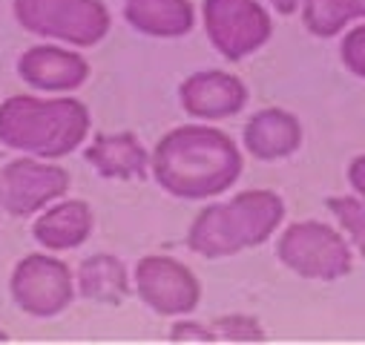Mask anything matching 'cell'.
<instances>
[{
	"mask_svg": "<svg viewBox=\"0 0 365 345\" xmlns=\"http://www.w3.org/2000/svg\"><path fill=\"white\" fill-rule=\"evenodd\" d=\"M342 61L356 75L365 78V26H354L342 41Z\"/></svg>",
	"mask_w": 365,
	"mask_h": 345,
	"instance_id": "cell-11",
	"label": "cell"
},
{
	"mask_svg": "<svg viewBox=\"0 0 365 345\" xmlns=\"http://www.w3.org/2000/svg\"><path fill=\"white\" fill-rule=\"evenodd\" d=\"M130 18L153 32H178L190 24L185 0H130Z\"/></svg>",
	"mask_w": 365,
	"mask_h": 345,
	"instance_id": "cell-8",
	"label": "cell"
},
{
	"mask_svg": "<svg viewBox=\"0 0 365 345\" xmlns=\"http://www.w3.org/2000/svg\"><path fill=\"white\" fill-rule=\"evenodd\" d=\"M348 182L356 190V196L365 202V155H359L348 164Z\"/></svg>",
	"mask_w": 365,
	"mask_h": 345,
	"instance_id": "cell-13",
	"label": "cell"
},
{
	"mask_svg": "<svg viewBox=\"0 0 365 345\" xmlns=\"http://www.w3.org/2000/svg\"><path fill=\"white\" fill-rule=\"evenodd\" d=\"M273 4H277L279 9H285V12H291L297 6V0H273Z\"/></svg>",
	"mask_w": 365,
	"mask_h": 345,
	"instance_id": "cell-14",
	"label": "cell"
},
{
	"mask_svg": "<svg viewBox=\"0 0 365 345\" xmlns=\"http://www.w3.org/2000/svg\"><path fill=\"white\" fill-rule=\"evenodd\" d=\"M239 210H233V219L225 222L222 213H210L202 225L199 233V244L205 250H222L227 247L230 236H236V242H253L267 236V230L279 222L282 216V205L273 196H247L236 205Z\"/></svg>",
	"mask_w": 365,
	"mask_h": 345,
	"instance_id": "cell-3",
	"label": "cell"
},
{
	"mask_svg": "<svg viewBox=\"0 0 365 345\" xmlns=\"http://www.w3.org/2000/svg\"><path fill=\"white\" fill-rule=\"evenodd\" d=\"M98 161H101V167L107 164V170L124 172V170H130V167L138 161V155H135V150H133L127 141H107V144H101V150H98Z\"/></svg>",
	"mask_w": 365,
	"mask_h": 345,
	"instance_id": "cell-12",
	"label": "cell"
},
{
	"mask_svg": "<svg viewBox=\"0 0 365 345\" xmlns=\"http://www.w3.org/2000/svg\"><path fill=\"white\" fill-rule=\"evenodd\" d=\"M207 21L216 43H222L230 55H242L267 38V18L250 0H210Z\"/></svg>",
	"mask_w": 365,
	"mask_h": 345,
	"instance_id": "cell-4",
	"label": "cell"
},
{
	"mask_svg": "<svg viewBox=\"0 0 365 345\" xmlns=\"http://www.w3.org/2000/svg\"><path fill=\"white\" fill-rule=\"evenodd\" d=\"M158 170L170 190L207 193L222 187L236 172V155L225 138L213 133H178L167 138L158 155Z\"/></svg>",
	"mask_w": 365,
	"mask_h": 345,
	"instance_id": "cell-1",
	"label": "cell"
},
{
	"mask_svg": "<svg viewBox=\"0 0 365 345\" xmlns=\"http://www.w3.org/2000/svg\"><path fill=\"white\" fill-rule=\"evenodd\" d=\"M328 207L334 210V216L339 219L342 230L351 236L354 247L365 259V202L362 199H351V196H339V199H331Z\"/></svg>",
	"mask_w": 365,
	"mask_h": 345,
	"instance_id": "cell-10",
	"label": "cell"
},
{
	"mask_svg": "<svg viewBox=\"0 0 365 345\" xmlns=\"http://www.w3.org/2000/svg\"><path fill=\"white\" fill-rule=\"evenodd\" d=\"M141 288L150 302L161 308H187L193 305V282L190 277L167 262H147L141 268Z\"/></svg>",
	"mask_w": 365,
	"mask_h": 345,
	"instance_id": "cell-5",
	"label": "cell"
},
{
	"mask_svg": "<svg viewBox=\"0 0 365 345\" xmlns=\"http://www.w3.org/2000/svg\"><path fill=\"white\" fill-rule=\"evenodd\" d=\"M356 9H359V18H365V0H356Z\"/></svg>",
	"mask_w": 365,
	"mask_h": 345,
	"instance_id": "cell-15",
	"label": "cell"
},
{
	"mask_svg": "<svg viewBox=\"0 0 365 345\" xmlns=\"http://www.w3.org/2000/svg\"><path fill=\"white\" fill-rule=\"evenodd\" d=\"M282 259L311 279H342L354 268L348 242L328 225L305 222L294 225L282 239Z\"/></svg>",
	"mask_w": 365,
	"mask_h": 345,
	"instance_id": "cell-2",
	"label": "cell"
},
{
	"mask_svg": "<svg viewBox=\"0 0 365 345\" xmlns=\"http://www.w3.org/2000/svg\"><path fill=\"white\" fill-rule=\"evenodd\" d=\"M247 141L256 155H264V158L288 155L299 144V127L285 113H264V115H256V121L250 124Z\"/></svg>",
	"mask_w": 365,
	"mask_h": 345,
	"instance_id": "cell-6",
	"label": "cell"
},
{
	"mask_svg": "<svg viewBox=\"0 0 365 345\" xmlns=\"http://www.w3.org/2000/svg\"><path fill=\"white\" fill-rule=\"evenodd\" d=\"M242 101H245L242 90L227 78L205 75L187 86V107L193 113H230Z\"/></svg>",
	"mask_w": 365,
	"mask_h": 345,
	"instance_id": "cell-7",
	"label": "cell"
},
{
	"mask_svg": "<svg viewBox=\"0 0 365 345\" xmlns=\"http://www.w3.org/2000/svg\"><path fill=\"white\" fill-rule=\"evenodd\" d=\"M354 18H359L356 0H308V6H305V24L319 38L336 35Z\"/></svg>",
	"mask_w": 365,
	"mask_h": 345,
	"instance_id": "cell-9",
	"label": "cell"
}]
</instances>
